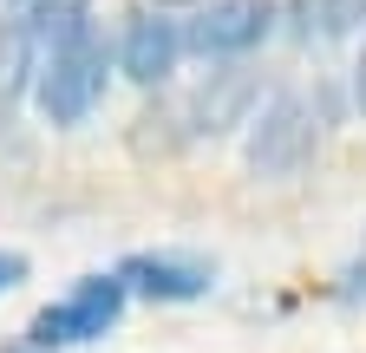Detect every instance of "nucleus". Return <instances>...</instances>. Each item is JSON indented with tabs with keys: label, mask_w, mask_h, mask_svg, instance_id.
I'll return each mask as SVG.
<instances>
[{
	"label": "nucleus",
	"mask_w": 366,
	"mask_h": 353,
	"mask_svg": "<svg viewBox=\"0 0 366 353\" xmlns=\"http://www.w3.org/2000/svg\"><path fill=\"white\" fill-rule=\"evenodd\" d=\"M320 144V105L301 99V92H274L255 124H249V138H242V157L255 176H295Z\"/></svg>",
	"instance_id": "nucleus-1"
},
{
	"label": "nucleus",
	"mask_w": 366,
	"mask_h": 353,
	"mask_svg": "<svg viewBox=\"0 0 366 353\" xmlns=\"http://www.w3.org/2000/svg\"><path fill=\"white\" fill-rule=\"evenodd\" d=\"M124 301H131V294H124L118 275H85L72 294L46 301L39 314H33L26 347L53 353V347H79V340H105V334L118 327V314H124Z\"/></svg>",
	"instance_id": "nucleus-2"
},
{
	"label": "nucleus",
	"mask_w": 366,
	"mask_h": 353,
	"mask_svg": "<svg viewBox=\"0 0 366 353\" xmlns=\"http://www.w3.org/2000/svg\"><path fill=\"white\" fill-rule=\"evenodd\" d=\"M105 79H112V53H105V39L92 33V39L66 46L59 59H46L33 72V105H39L46 124H79L105 99Z\"/></svg>",
	"instance_id": "nucleus-3"
},
{
	"label": "nucleus",
	"mask_w": 366,
	"mask_h": 353,
	"mask_svg": "<svg viewBox=\"0 0 366 353\" xmlns=\"http://www.w3.org/2000/svg\"><path fill=\"white\" fill-rule=\"evenodd\" d=\"M274 33V0H209L183 20V53L197 59H242Z\"/></svg>",
	"instance_id": "nucleus-4"
},
{
	"label": "nucleus",
	"mask_w": 366,
	"mask_h": 353,
	"mask_svg": "<svg viewBox=\"0 0 366 353\" xmlns=\"http://www.w3.org/2000/svg\"><path fill=\"white\" fill-rule=\"evenodd\" d=\"M255 111H262V72L255 66H216L197 85V99L183 105V124H190V138H222L236 124H255Z\"/></svg>",
	"instance_id": "nucleus-5"
},
{
	"label": "nucleus",
	"mask_w": 366,
	"mask_h": 353,
	"mask_svg": "<svg viewBox=\"0 0 366 353\" xmlns=\"http://www.w3.org/2000/svg\"><path fill=\"white\" fill-rule=\"evenodd\" d=\"M112 275L124 282V294H144V301H203L216 282V269L203 255H177V249H137Z\"/></svg>",
	"instance_id": "nucleus-6"
},
{
	"label": "nucleus",
	"mask_w": 366,
	"mask_h": 353,
	"mask_svg": "<svg viewBox=\"0 0 366 353\" xmlns=\"http://www.w3.org/2000/svg\"><path fill=\"white\" fill-rule=\"evenodd\" d=\"M177 59H183V20H170V14H131L124 20V39H118V72L131 79V85H164L170 72H177Z\"/></svg>",
	"instance_id": "nucleus-7"
},
{
	"label": "nucleus",
	"mask_w": 366,
	"mask_h": 353,
	"mask_svg": "<svg viewBox=\"0 0 366 353\" xmlns=\"http://www.w3.org/2000/svg\"><path fill=\"white\" fill-rule=\"evenodd\" d=\"M20 26L33 39V72L46 59H59L66 46H79V39L99 33L92 26V0H33V7H20Z\"/></svg>",
	"instance_id": "nucleus-8"
},
{
	"label": "nucleus",
	"mask_w": 366,
	"mask_h": 353,
	"mask_svg": "<svg viewBox=\"0 0 366 353\" xmlns=\"http://www.w3.org/2000/svg\"><path fill=\"white\" fill-rule=\"evenodd\" d=\"M353 26H366V0H288V33L301 46H334Z\"/></svg>",
	"instance_id": "nucleus-9"
},
{
	"label": "nucleus",
	"mask_w": 366,
	"mask_h": 353,
	"mask_svg": "<svg viewBox=\"0 0 366 353\" xmlns=\"http://www.w3.org/2000/svg\"><path fill=\"white\" fill-rule=\"evenodd\" d=\"M20 85H33V39L14 14V20H0V111L20 99Z\"/></svg>",
	"instance_id": "nucleus-10"
},
{
	"label": "nucleus",
	"mask_w": 366,
	"mask_h": 353,
	"mask_svg": "<svg viewBox=\"0 0 366 353\" xmlns=\"http://www.w3.org/2000/svg\"><path fill=\"white\" fill-rule=\"evenodd\" d=\"M20 282H26V255L20 249H0V294L20 288Z\"/></svg>",
	"instance_id": "nucleus-11"
},
{
	"label": "nucleus",
	"mask_w": 366,
	"mask_h": 353,
	"mask_svg": "<svg viewBox=\"0 0 366 353\" xmlns=\"http://www.w3.org/2000/svg\"><path fill=\"white\" fill-rule=\"evenodd\" d=\"M177 7H183V14H197V7H209V0H157V14H177Z\"/></svg>",
	"instance_id": "nucleus-12"
},
{
	"label": "nucleus",
	"mask_w": 366,
	"mask_h": 353,
	"mask_svg": "<svg viewBox=\"0 0 366 353\" xmlns=\"http://www.w3.org/2000/svg\"><path fill=\"white\" fill-rule=\"evenodd\" d=\"M360 99H366V66H360Z\"/></svg>",
	"instance_id": "nucleus-13"
},
{
	"label": "nucleus",
	"mask_w": 366,
	"mask_h": 353,
	"mask_svg": "<svg viewBox=\"0 0 366 353\" xmlns=\"http://www.w3.org/2000/svg\"><path fill=\"white\" fill-rule=\"evenodd\" d=\"M14 7H33V0H14Z\"/></svg>",
	"instance_id": "nucleus-14"
}]
</instances>
